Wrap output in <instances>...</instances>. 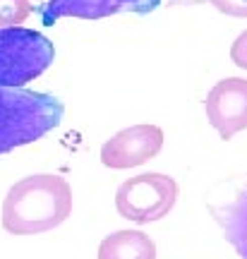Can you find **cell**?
<instances>
[{
  "mask_svg": "<svg viewBox=\"0 0 247 259\" xmlns=\"http://www.w3.org/2000/svg\"><path fill=\"white\" fill-rule=\"evenodd\" d=\"M211 211L223 231V238L233 245L240 259H247V183L228 204L211 206Z\"/></svg>",
  "mask_w": 247,
  "mask_h": 259,
  "instance_id": "obj_8",
  "label": "cell"
},
{
  "mask_svg": "<svg viewBox=\"0 0 247 259\" xmlns=\"http://www.w3.org/2000/svg\"><path fill=\"white\" fill-rule=\"evenodd\" d=\"M178 202V183L163 173H142L130 178L115 192V209L132 223H154L171 213Z\"/></svg>",
  "mask_w": 247,
  "mask_h": 259,
  "instance_id": "obj_4",
  "label": "cell"
},
{
  "mask_svg": "<svg viewBox=\"0 0 247 259\" xmlns=\"http://www.w3.org/2000/svg\"><path fill=\"white\" fill-rule=\"evenodd\" d=\"M161 0H48L41 10L44 24L53 27L60 17H79V19H101L118 12H137L147 15Z\"/></svg>",
  "mask_w": 247,
  "mask_h": 259,
  "instance_id": "obj_7",
  "label": "cell"
},
{
  "mask_svg": "<svg viewBox=\"0 0 247 259\" xmlns=\"http://www.w3.org/2000/svg\"><path fill=\"white\" fill-rule=\"evenodd\" d=\"M163 147V130L156 125H132L120 130L118 135L101 147V163L113 170L142 166L161 151Z\"/></svg>",
  "mask_w": 247,
  "mask_h": 259,
  "instance_id": "obj_5",
  "label": "cell"
},
{
  "mask_svg": "<svg viewBox=\"0 0 247 259\" xmlns=\"http://www.w3.org/2000/svg\"><path fill=\"white\" fill-rule=\"evenodd\" d=\"M99 259H156V245L142 231H118L101 240Z\"/></svg>",
  "mask_w": 247,
  "mask_h": 259,
  "instance_id": "obj_9",
  "label": "cell"
},
{
  "mask_svg": "<svg viewBox=\"0 0 247 259\" xmlns=\"http://www.w3.org/2000/svg\"><path fill=\"white\" fill-rule=\"evenodd\" d=\"M204 111L211 127L223 139H233L247 127V79L228 77L221 79L204 101Z\"/></svg>",
  "mask_w": 247,
  "mask_h": 259,
  "instance_id": "obj_6",
  "label": "cell"
},
{
  "mask_svg": "<svg viewBox=\"0 0 247 259\" xmlns=\"http://www.w3.org/2000/svg\"><path fill=\"white\" fill-rule=\"evenodd\" d=\"M29 0H0V29L17 27L29 17Z\"/></svg>",
  "mask_w": 247,
  "mask_h": 259,
  "instance_id": "obj_10",
  "label": "cell"
},
{
  "mask_svg": "<svg viewBox=\"0 0 247 259\" xmlns=\"http://www.w3.org/2000/svg\"><path fill=\"white\" fill-rule=\"evenodd\" d=\"M214 8L230 17H247V0H209Z\"/></svg>",
  "mask_w": 247,
  "mask_h": 259,
  "instance_id": "obj_11",
  "label": "cell"
},
{
  "mask_svg": "<svg viewBox=\"0 0 247 259\" xmlns=\"http://www.w3.org/2000/svg\"><path fill=\"white\" fill-rule=\"evenodd\" d=\"M55 48L51 38L27 27L0 29V87L22 89L51 67Z\"/></svg>",
  "mask_w": 247,
  "mask_h": 259,
  "instance_id": "obj_3",
  "label": "cell"
},
{
  "mask_svg": "<svg viewBox=\"0 0 247 259\" xmlns=\"http://www.w3.org/2000/svg\"><path fill=\"white\" fill-rule=\"evenodd\" d=\"M72 213V187L60 176L41 173L19 180L3 202V228L12 235H38Z\"/></svg>",
  "mask_w": 247,
  "mask_h": 259,
  "instance_id": "obj_1",
  "label": "cell"
},
{
  "mask_svg": "<svg viewBox=\"0 0 247 259\" xmlns=\"http://www.w3.org/2000/svg\"><path fill=\"white\" fill-rule=\"evenodd\" d=\"M230 60L247 70V31H242L235 41H233V46H230Z\"/></svg>",
  "mask_w": 247,
  "mask_h": 259,
  "instance_id": "obj_12",
  "label": "cell"
},
{
  "mask_svg": "<svg viewBox=\"0 0 247 259\" xmlns=\"http://www.w3.org/2000/svg\"><path fill=\"white\" fill-rule=\"evenodd\" d=\"M63 111L51 94L0 87V156L48 135L60 125Z\"/></svg>",
  "mask_w": 247,
  "mask_h": 259,
  "instance_id": "obj_2",
  "label": "cell"
}]
</instances>
